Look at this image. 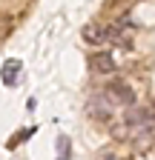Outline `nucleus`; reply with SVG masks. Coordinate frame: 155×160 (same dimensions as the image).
Instances as JSON below:
<instances>
[{"instance_id": "1", "label": "nucleus", "mask_w": 155, "mask_h": 160, "mask_svg": "<svg viewBox=\"0 0 155 160\" xmlns=\"http://www.w3.org/2000/svg\"><path fill=\"white\" fill-rule=\"evenodd\" d=\"M104 92V97L109 100V106L112 109H118V106H135V89L129 86V83H124V80H112V83L106 86V89H101Z\"/></svg>"}, {"instance_id": "2", "label": "nucleus", "mask_w": 155, "mask_h": 160, "mask_svg": "<svg viewBox=\"0 0 155 160\" xmlns=\"http://www.w3.org/2000/svg\"><path fill=\"white\" fill-rule=\"evenodd\" d=\"M86 114L92 120H98V123H106V120H112L115 109L109 106V100L104 97V92H92V97L86 100Z\"/></svg>"}, {"instance_id": "3", "label": "nucleus", "mask_w": 155, "mask_h": 160, "mask_svg": "<svg viewBox=\"0 0 155 160\" xmlns=\"http://www.w3.org/2000/svg\"><path fill=\"white\" fill-rule=\"evenodd\" d=\"M92 72L95 74H112V72H118V66H115V57L109 52H98L92 57Z\"/></svg>"}, {"instance_id": "4", "label": "nucleus", "mask_w": 155, "mask_h": 160, "mask_svg": "<svg viewBox=\"0 0 155 160\" xmlns=\"http://www.w3.org/2000/svg\"><path fill=\"white\" fill-rule=\"evenodd\" d=\"M83 40L86 43H104V40H109V26H104V23H92V26H86L83 29Z\"/></svg>"}, {"instance_id": "5", "label": "nucleus", "mask_w": 155, "mask_h": 160, "mask_svg": "<svg viewBox=\"0 0 155 160\" xmlns=\"http://www.w3.org/2000/svg\"><path fill=\"white\" fill-rule=\"evenodd\" d=\"M109 40H112V43H118V46H129V40H132V23L126 20V23L109 29Z\"/></svg>"}, {"instance_id": "6", "label": "nucleus", "mask_w": 155, "mask_h": 160, "mask_svg": "<svg viewBox=\"0 0 155 160\" xmlns=\"http://www.w3.org/2000/svg\"><path fill=\"white\" fill-rule=\"evenodd\" d=\"M20 60H6L3 63V72H0V80H3L6 86H17V72H20Z\"/></svg>"}, {"instance_id": "7", "label": "nucleus", "mask_w": 155, "mask_h": 160, "mask_svg": "<svg viewBox=\"0 0 155 160\" xmlns=\"http://www.w3.org/2000/svg\"><path fill=\"white\" fill-rule=\"evenodd\" d=\"M57 160H69V137L66 134L57 137Z\"/></svg>"}]
</instances>
